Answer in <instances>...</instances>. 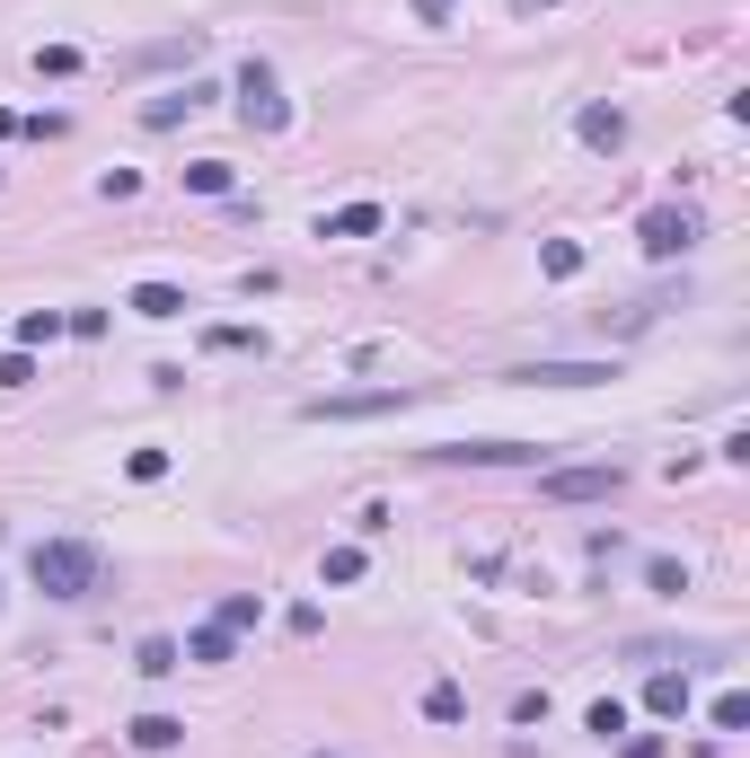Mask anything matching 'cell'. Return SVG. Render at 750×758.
Wrapping results in <instances>:
<instances>
[{"mask_svg": "<svg viewBox=\"0 0 750 758\" xmlns=\"http://www.w3.org/2000/svg\"><path fill=\"white\" fill-rule=\"evenodd\" d=\"M98 547L89 538H36V556H27V574H36V591L45 600H89L98 591Z\"/></svg>", "mask_w": 750, "mask_h": 758, "instance_id": "6da1fadb", "label": "cell"}, {"mask_svg": "<svg viewBox=\"0 0 750 758\" xmlns=\"http://www.w3.org/2000/svg\"><path fill=\"white\" fill-rule=\"evenodd\" d=\"M635 239H644V256H653V265H671V256L698 248V212H689V203H653V212L635 221Z\"/></svg>", "mask_w": 750, "mask_h": 758, "instance_id": "7a4b0ae2", "label": "cell"}, {"mask_svg": "<svg viewBox=\"0 0 750 758\" xmlns=\"http://www.w3.org/2000/svg\"><path fill=\"white\" fill-rule=\"evenodd\" d=\"M239 116H248L256 132H283V124H292V107H283V89H274V71H265V62L239 71Z\"/></svg>", "mask_w": 750, "mask_h": 758, "instance_id": "3957f363", "label": "cell"}, {"mask_svg": "<svg viewBox=\"0 0 750 758\" xmlns=\"http://www.w3.org/2000/svg\"><path fill=\"white\" fill-rule=\"evenodd\" d=\"M433 459L442 468H539V441H451Z\"/></svg>", "mask_w": 750, "mask_h": 758, "instance_id": "277c9868", "label": "cell"}, {"mask_svg": "<svg viewBox=\"0 0 750 758\" xmlns=\"http://www.w3.org/2000/svg\"><path fill=\"white\" fill-rule=\"evenodd\" d=\"M397 406H415V388H372V397H309L300 415H318V423L336 415V423H345V415H397Z\"/></svg>", "mask_w": 750, "mask_h": 758, "instance_id": "5b68a950", "label": "cell"}, {"mask_svg": "<svg viewBox=\"0 0 750 758\" xmlns=\"http://www.w3.org/2000/svg\"><path fill=\"white\" fill-rule=\"evenodd\" d=\"M619 486H626L619 468H556V477H547L556 503H601V495H619Z\"/></svg>", "mask_w": 750, "mask_h": 758, "instance_id": "8992f818", "label": "cell"}, {"mask_svg": "<svg viewBox=\"0 0 750 758\" xmlns=\"http://www.w3.org/2000/svg\"><path fill=\"white\" fill-rule=\"evenodd\" d=\"M213 98H221L213 80H186V89H168V98H150V107H141V124H150V132H168V124H186L195 107H213Z\"/></svg>", "mask_w": 750, "mask_h": 758, "instance_id": "52a82bcc", "label": "cell"}, {"mask_svg": "<svg viewBox=\"0 0 750 758\" xmlns=\"http://www.w3.org/2000/svg\"><path fill=\"white\" fill-rule=\"evenodd\" d=\"M530 388H601V379H610V362H530Z\"/></svg>", "mask_w": 750, "mask_h": 758, "instance_id": "ba28073f", "label": "cell"}, {"mask_svg": "<svg viewBox=\"0 0 750 758\" xmlns=\"http://www.w3.org/2000/svg\"><path fill=\"white\" fill-rule=\"evenodd\" d=\"M644 706L680 724V715H689V670H653V679H644Z\"/></svg>", "mask_w": 750, "mask_h": 758, "instance_id": "9c48e42d", "label": "cell"}, {"mask_svg": "<svg viewBox=\"0 0 750 758\" xmlns=\"http://www.w3.org/2000/svg\"><path fill=\"white\" fill-rule=\"evenodd\" d=\"M132 318H186V291L177 282H132Z\"/></svg>", "mask_w": 750, "mask_h": 758, "instance_id": "30bf717a", "label": "cell"}, {"mask_svg": "<svg viewBox=\"0 0 750 758\" xmlns=\"http://www.w3.org/2000/svg\"><path fill=\"white\" fill-rule=\"evenodd\" d=\"M132 670H141V679H168V670H186V652H177V635H141V652H132Z\"/></svg>", "mask_w": 750, "mask_h": 758, "instance_id": "8fae6325", "label": "cell"}, {"mask_svg": "<svg viewBox=\"0 0 750 758\" xmlns=\"http://www.w3.org/2000/svg\"><path fill=\"white\" fill-rule=\"evenodd\" d=\"M204 53V36H168V44H141V53H125V71H159V62H195Z\"/></svg>", "mask_w": 750, "mask_h": 758, "instance_id": "7c38bea8", "label": "cell"}, {"mask_svg": "<svg viewBox=\"0 0 750 758\" xmlns=\"http://www.w3.org/2000/svg\"><path fill=\"white\" fill-rule=\"evenodd\" d=\"M372 230H379V203H345L318 221V239H372Z\"/></svg>", "mask_w": 750, "mask_h": 758, "instance_id": "4fadbf2b", "label": "cell"}, {"mask_svg": "<svg viewBox=\"0 0 750 758\" xmlns=\"http://www.w3.org/2000/svg\"><path fill=\"white\" fill-rule=\"evenodd\" d=\"M177 741H186L177 715H132V750H177Z\"/></svg>", "mask_w": 750, "mask_h": 758, "instance_id": "5bb4252c", "label": "cell"}, {"mask_svg": "<svg viewBox=\"0 0 750 758\" xmlns=\"http://www.w3.org/2000/svg\"><path fill=\"white\" fill-rule=\"evenodd\" d=\"M177 652H186V661H204V670H221V661H230V627H195Z\"/></svg>", "mask_w": 750, "mask_h": 758, "instance_id": "9a60e30c", "label": "cell"}, {"mask_svg": "<svg viewBox=\"0 0 750 758\" xmlns=\"http://www.w3.org/2000/svg\"><path fill=\"white\" fill-rule=\"evenodd\" d=\"M583 141H592V150H619L626 116H619V107H583Z\"/></svg>", "mask_w": 750, "mask_h": 758, "instance_id": "2e32d148", "label": "cell"}, {"mask_svg": "<svg viewBox=\"0 0 750 758\" xmlns=\"http://www.w3.org/2000/svg\"><path fill=\"white\" fill-rule=\"evenodd\" d=\"M539 265H547V282H574V273H583V248H574V239H547Z\"/></svg>", "mask_w": 750, "mask_h": 758, "instance_id": "e0dca14e", "label": "cell"}, {"mask_svg": "<svg viewBox=\"0 0 750 758\" xmlns=\"http://www.w3.org/2000/svg\"><path fill=\"white\" fill-rule=\"evenodd\" d=\"M256 618H265V600H256V591H230V600H221V609H213V627H256Z\"/></svg>", "mask_w": 750, "mask_h": 758, "instance_id": "ac0fdd59", "label": "cell"}, {"mask_svg": "<svg viewBox=\"0 0 750 758\" xmlns=\"http://www.w3.org/2000/svg\"><path fill=\"white\" fill-rule=\"evenodd\" d=\"M424 715H433V724H460V715H468V697H460L451 679H433V688H424Z\"/></svg>", "mask_w": 750, "mask_h": 758, "instance_id": "d6986e66", "label": "cell"}, {"mask_svg": "<svg viewBox=\"0 0 750 758\" xmlns=\"http://www.w3.org/2000/svg\"><path fill=\"white\" fill-rule=\"evenodd\" d=\"M36 71H45V80H71V71H80V44H36Z\"/></svg>", "mask_w": 750, "mask_h": 758, "instance_id": "ffe728a7", "label": "cell"}, {"mask_svg": "<svg viewBox=\"0 0 750 758\" xmlns=\"http://www.w3.org/2000/svg\"><path fill=\"white\" fill-rule=\"evenodd\" d=\"M186 186H195V195H230V159H195Z\"/></svg>", "mask_w": 750, "mask_h": 758, "instance_id": "44dd1931", "label": "cell"}, {"mask_svg": "<svg viewBox=\"0 0 750 758\" xmlns=\"http://www.w3.org/2000/svg\"><path fill=\"white\" fill-rule=\"evenodd\" d=\"M53 336H62V309H27L18 318V345H53Z\"/></svg>", "mask_w": 750, "mask_h": 758, "instance_id": "7402d4cb", "label": "cell"}, {"mask_svg": "<svg viewBox=\"0 0 750 758\" xmlns=\"http://www.w3.org/2000/svg\"><path fill=\"white\" fill-rule=\"evenodd\" d=\"M204 345H213V353H265V336H256V327H213Z\"/></svg>", "mask_w": 750, "mask_h": 758, "instance_id": "603a6c76", "label": "cell"}, {"mask_svg": "<svg viewBox=\"0 0 750 758\" xmlns=\"http://www.w3.org/2000/svg\"><path fill=\"white\" fill-rule=\"evenodd\" d=\"M125 477H132V486H159V477H168V450H132Z\"/></svg>", "mask_w": 750, "mask_h": 758, "instance_id": "cb8c5ba5", "label": "cell"}, {"mask_svg": "<svg viewBox=\"0 0 750 758\" xmlns=\"http://www.w3.org/2000/svg\"><path fill=\"white\" fill-rule=\"evenodd\" d=\"M750 724V697L742 688H724V697H716V732H742Z\"/></svg>", "mask_w": 750, "mask_h": 758, "instance_id": "d4e9b609", "label": "cell"}, {"mask_svg": "<svg viewBox=\"0 0 750 758\" xmlns=\"http://www.w3.org/2000/svg\"><path fill=\"white\" fill-rule=\"evenodd\" d=\"M583 724H592V732H601V741H619V732H626V706H619V697H601V706H592V715H583Z\"/></svg>", "mask_w": 750, "mask_h": 758, "instance_id": "484cf974", "label": "cell"}, {"mask_svg": "<svg viewBox=\"0 0 750 758\" xmlns=\"http://www.w3.org/2000/svg\"><path fill=\"white\" fill-rule=\"evenodd\" d=\"M327 582H363V547H327Z\"/></svg>", "mask_w": 750, "mask_h": 758, "instance_id": "4316f807", "label": "cell"}, {"mask_svg": "<svg viewBox=\"0 0 750 758\" xmlns=\"http://www.w3.org/2000/svg\"><path fill=\"white\" fill-rule=\"evenodd\" d=\"M18 132H27V141H62V132H71V116H18Z\"/></svg>", "mask_w": 750, "mask_h": 758, "instance_id": "83f0119b", "label": "cell"}, {"mask_svg": "<svg viewBox=\"0 0 750 758\" xmlns=\"http://www.w3.org/2000/svg\"><path fill=\"white\" fill-rule=\"evenodd\" d=\"M644 574H653V591H689V565H671V556H653Z\"/></svg>", "mask_w": 750, "mask_h": 758, "instance_id": "f1b7e54d", "label": "cell"}, {"mask_svg": "<svg viewBox=\"0 0 750 758\" xmlns=\"http://www.w3.org/2000/svg\"><path fill=\"white\" fill-rule=\"evenodd\" d=\"M27 379H36V362H27V345H18V353H0V388H27Z\"/></svg>", "mask_w": 750, "mask_h": 758, "instance_id": "f546056e", "label": "cell"}, {"mask_svg": "<svg viewBox=\"0 0 750 758\" xmlns=\"http://www.w3.org/2000/svg\"><path fill=\"white\" fill-rule=\"evenodd\" d=\"M626 741V758H662V732H619Z\"/></svg>", "mask_w": 750, "mask_h": 758, "instance_id": "4dcf8cb0", "label": "cell"}, {"mask_svg": "<svg viewBox=\"0 0 750 758\" xmlns=\"http://www.w3.org/2000/svg\"><path fill=\"white\" fill-rule=\"evenodd\" d=\"M442 9H451V0H415V18H442Z\"/></svg>", "mask_w": 750, "mask_h": 758, "instance_id": "1f68e13d", "label": "cell"}, {"mask_svg": "<svg viewBox=\"0 0 750 758\" xmlns=\"http://www.w3.org/2000/svg\"><path fill=\"white\" fill-rule=\"evenodd\" d=\"M530 9H556V0H530Z\"/></svg>", "mask_w": 750, "mask_h": 758, "instance_id": "d6a6232c", "label": "cell"}]
</instances>
